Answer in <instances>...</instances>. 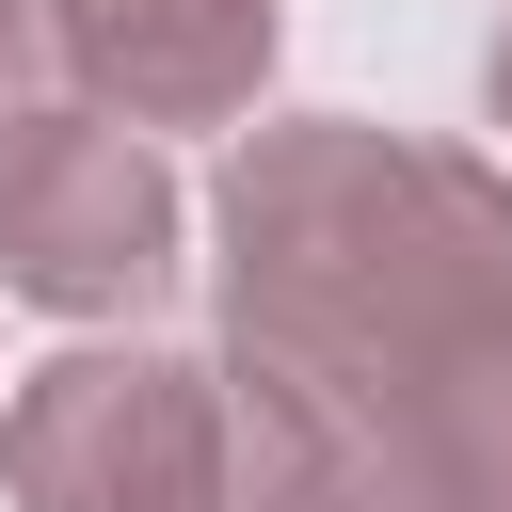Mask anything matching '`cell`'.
Returning <instances> with one entry per match:
<instances>
[{
  "instance_id": "6da1fadb",
  "label": "cell",
  "mask_w": 512,
  "mask_h": 512,
  "mask_svg": "<svg viewBox=\"0 0 512 512\" xmlns=\"http://www.w3.org/2000/svg\"><path fill=\"white\" fill-rule=\"evenodd\" d=\"M224 512H512V160L272 112L208 176Z\"/></svg>"
},
{
  "instance_id": "7a4b0ae2",
  "label": "cell",
  "mask_w": 512,
  "mask_h": 512,
  "mask_svg": "<svg viewBox=\"0 0 512 512\" xmlns=\"http://www.w3.org/2000/svg\"><path fill=\"white\" fill-rule=\"evenodd\" d=\"M0 512H224V352L80 336L0 400Z\"/></svg>"
},
{
  "instance_id": "3957f363",
  "label": "cell",
  "mask_w": 512,
  "mask_h": 512,
  "mask_svg": "<svg viewBox=\"0 0 512 512\" xmlns=\"http://www.w3.org/2000/svg\"><path fill=\"white\" fill-rule=\"evenodd\" d=\"M176 272H192V192H176V160H160L128 112L80 96L48 144L0 160V304H48V320H80V336H112V320H144Z\"/></svg>"
},
{
  "instance_id": "277c9868",
  "label": "cell",
  "mask_w": 512,
  "mask_h": 512,
  "mask_svg": "<svg viewBox=\"0 0 512 512\" xmlns=\"http://www.w3.org/2000/svg\"><path fill=\"white\" fill-rule=\"evenodd\" d=\"M48 32L80 64V96L128 112L144 144L160 128H256L272 48H288L272 0H48Z\"/></svg>"
},
{
  "instance_id": "5b68a950",
  "label": "cell",
  "mask_w": 512,
  "mask_h": 512,
  "mask_svg": "<svg viewBox=\"0 0 512 512\" xmlns=\"http://www.w3.org/2000/svg\"><path fill=\"white\" fill-rule=\"evenodd\" d=\"M64 112H80V64H64L48 0H0V160H16V144H48Z\"/></svg>"
},
{
  "instance_id": "8992f818",
  "label": "cell",
  "mask_w": 512,
  "mask_h": 512,
  "mask_svg": "<svg viewBox=\"0 0 512 512\" xmlns=\"http://www.w3.org/2000/svg\"><path fill=\"white\" fill-rule=\"evenodd\" d=\"M480 112H496V160H512V16H496V48H480Z\"/></svg>"
}]
</instances>
